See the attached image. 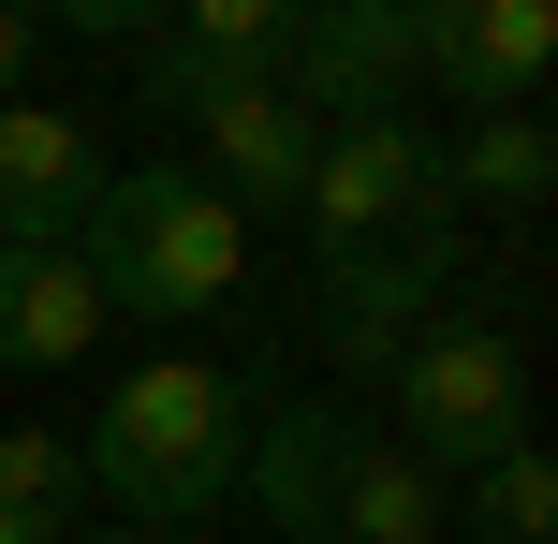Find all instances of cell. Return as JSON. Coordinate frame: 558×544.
I'll return each instance as SVG.
<instances>
[{
	"mask_svg": "<svg viewBox=\"0 0 558 544\" xmlns=\"http://www.w3.org/2000/svg\"><path fill=\"white\" fill-rule=\"evenodd\" d=\"M426 544H456V530H426Z\"/></svg>",
	"mask_w": 558,
	"mask_h": 544,
	"instance_id": "cell-19",
	"label": "cell"
},
{
	"mask_svg": "<svg viewBox=\"0 0 558 544\" xmlns=\"http://www.w3.org/2000/svg\"><path fill=\"white\" fill-rule=\"evenodd\" d=\"M59 500H74V442H59V427H0V516H45L59 530Z\"/></svg>",
	"mask_w": 558,
	"mask_h": 544,
	"instance_id": "cell-15",
	"label": "cell"
},
{
	"mask_svg": "<svg viewBox=\"0 0 558 544\" xmlns=\"http://www.w3.org/2000/svg\"><path fill=\"white\" fill-rule=\"evenodd\" d=\"M544 59H558L544 0H426L412 15V74L456 88L471 118H544Z\"/></svg>",
	"mask_w": 558,
	"mask_h": 544,
	"instance_id": "cell-6",
	"label": "cell"
},
{
	"mask_svg": "<svg viewBox=\"0 0 558 544\" xmlns=\"http://www.w3.org/2000/svg\"><path fill=\"white\" fill-rule=\"evenodd\" d=\"M397 412H412V457L426 471H485L500 442H530V353L500 339V324H426L412 353H397Z\"/></svg>",
	"mask_w": 558,
	"mask_h": 544,
	"instance_id": "cell-4",
	"label": "cell"
},
{
	"mask_svg": "<svg viewBox=\"0 0 558 544\" xmlns=\"http://www.w3.org/2000/svg\"><path fill=\"white\" fill-rule=\"evenodd\" d=\"M104 280L74 265V235H45V251H0V368H74V353H104Z\"/></svg>",
	"mask_w": 558,
	"mask_h": 544,
	"instance_id": "cell-9",
	"label": "cell"
},
{
	"mask_svg": "<svg viewBox=\"0 0 558 544\" xmlns=\"http://www.w3.org/2000/svg\"><path fill=\"white\" fill-rule=\"evenodd\" d=\"M74 544H177V530H74Z\"/></svg>",
	"mask_w": 558,
	"mask_h": 544,
	"instance_id": "cell-18",
	"label": "cell"
},
{
	"mask_svg": "<svg viewBox=\"0 0 558 544\" xmlns=\"http://www.w3.org/2000/svg\"><path fill=\"white\" fill-rule=\"evenodd\" d=\"M88 192H104V147H88L74 104H0V251H45V235L88 221Z\"/></svg>",
	"mask_w": 558,
	"mask_h": 544,
	"instance_id": "cell-8",
	"label": "cell"
},
{
	"mask_svg": "<svg viewBox=\"0 0 558 544\" xmlns=\"http://www.w3.org/2000/svg\"><path fill=\"white\" fill-rule=\"evenodd\" d=\"M324 324L367 383H397V353L441 324V265H324Z\"/></svg>",
	"mask_w": 558,
	"mask_h": 544,
	"instance_id": "cell-11",
	"label": "cell"
},
{
	"mask_svg": "<svg viewBox=\"0 0 558 544\" xmlns=\"http://www.w3.org/2000/svg\"><path fill=\"white\" fill-rule=\"evenodd\" d=\"M338 457H353V412H324V398H308V412H265V427H251V471H235V486H251L265 516L308 544V530H324V486H338Z\"/></svg>",
	"mask_w": 558,
	"mask_h": 544,
	"instance_id": "cell-12",
	"label": "cell"
},
{
	"mask_svg": "<svg viewBox=\"0 0 558 544\" xmlns=\"http://www.w3.org/2000/svg\"><path fill=\"white\" fill-rule=\"evenodd\" d=\"M279 88H294L324 133L338 118H397V88H412V15H397V0H294Z\"/></svg>",
	"mask_w": 558,
	"mask_h": 544,
	"instance_id": "cell-7",
	"label": "cell"
},
{
	"mask_svg": "<svg viewBox=\"0 0 558 544\" xmlns=\"http://www.w3.org/2000/svg\"><path fill=\"white\" fill-rule=\"evenodd\" d=\"M177 118H192L206 192H221L235 221H251V206H294L308 162H324V118H308L279 74H206V88H177Z\"/></svg>",
	"mask_w": 558,
	"mask_h": 544,
	"instance_id": "cell-5",
	"label": "cell"
},
{
	"mask_svg": "<svg viewBox=\"0 0 558 544\" xmlns=\"http://www.w3.org/2000/svg\"><path fill=\"white\" fill-rule=\"evenodd\" d=\"M0 544H74V530H45V516H0Z\"/></svg>",
	"mask_w": 558,
	"mask_h": 544,
	"instance_id": "cell-17",
	"label": "cell"
},
{
	"mask_svg": "<svg viewBox=\"0 0 558 544\" xmlns=\"http://www.w3.org/2000/svg\"><path fill=\"white\" fill-rule=\"evenodd\" d=\"M426 530H441V471H426L412 442H367V427H353V457H338L308 544H426Z\"/></svg>",
	"mask_w": 558,
	"mask_h": 544,
	"instance_id": "cell-10",
	"label": "cell"
},
{
	"mask_svg": "<svg viewBox=\"0 0 558 544\" xmlns=\"http://www.w3.org/2000/svg\"><path fill=\"white\" fill-rule=\"evenodd\" d=\"M15 74H29V15L0 0V104H15Z\"/></svg>",
	"mask_w": 558,
	"mask_h": 544,
	"instance_id": "cell-16",
	"label": "cell"
},
{
	"mask_svg": "<svg viewBox=\"0 0 558 544\" xmlns=\"http://www.w3.org/2000/svg\"><path fill=\"white\" fill-rule=\"evenodd\" d=\"M441 177H456V206H500V221H530L544 177H558V133H544V118H471V133L441 147Z\"/></svg>",
	"mask_w": 558,
	"mask_h": 544,
	"instance_id": "cell-13",
	"label": "cell"
},
{
	"mask_svg": "<svg viewBox=\"0 0 558 544\" xmlns=\"http://www.w3.org/2000/svg\"><path fill=\"white\" fill-rule=\"evenodd\" d=\"M294 221L324 235V265H441L456 251V177L426 118H338L308 162Z\"/></svg>",
	"mask_w": 558,
	"mask_h": 544,
	"instance_id": "cell-3",
	"label": "cell"
},
{
	"mask_svg": "<svg viewBox=\"0 0 558 544\" xmlns=\"http://www.w3.org/2000/svg\"><path fill=\"white\" fill-rule=\"evenodd\" d=\"M235 471H251V398H235V368H206V353H147V368H118V398L88 412V486L118 500V530L221 516Z\"/></svg>",
	"mask_w": 558,
	"mask_h": 544,
	"instance_id": "cell-1",
	"label": "cell"
},
{
	"mask_svg": "<svg viewBox=\"0 0 558 544\" xmlns=\"http://www.w3.org/2000/svg\"><path fill=\"white\" fill-rule=\"evenodd\" d=\"M485 530H500V544H544V530H558V471H544V442H500V457H485Z\"/></svg>",
	"mask_w": 558,
	"mask_h": 544,
	"instance_id": "cell-14",
	"label": "cell"
},
{
	"mask_svg": "<svg viewBox=\"0 0 558 544\" xmlns=\"http://www.w3.org/2000/svg\"><path fill=\"white\" fill-rule=\"evenodd\" d=\"M74 265L104 280V310H133V324H206L251 280V221H235L192 162H104V192H88V221H74Z\"/></svg>",
	"mask_w": 558,
	"mask_h": 544,
	"instance_id": "cell-2",
	"label": "cell"
}]
</instances>
